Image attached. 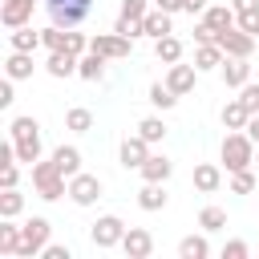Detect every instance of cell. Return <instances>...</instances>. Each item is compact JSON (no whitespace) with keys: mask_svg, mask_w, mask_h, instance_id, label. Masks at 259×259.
<instances>
[{"mask_svg":"<svg viewBox=\"0 0 259 259\" xmlns=\"http://www.w3.org/2000/svg\"><path fill=\"white\" fill-rule=\"evenodd\" d=\"M150 12V0H121V16H130V20H142Z\"/></svg>","mask_w":259,"mask_h":259,"instance_id":"obj_40","label":"cell"},{"mask_svg":"<svg viewBox=\"0 0 259 259\" xmlns=\"http://www.w3.org/2000/svg\"><path fill=\"white\" fill-rule=\"evenodd\" d=\"M251 255V247L243 243V239H231V243H223V259H247Z\"/></svg>","mask_w":259,"mask_h":259,"instance_id":"obj_42","label":"cell"},{"mask_svg":"<svg viewBox=\"0 0 259 259\" xmlns=\"http://www.w3.org/2000/svg\"><path fill=\"white\" fill-rule=\"evenodd\" d=\"M255 166H259V150H255Z\"/></svg>","mask_w":259,"mask_h":259,"instance_id":"obj_52","label":"cell"},{"mask_svg":"<svg viewBox=\"0 0 259 259\" xmlns=\"http://www.w3.org/2000/svg\"><path fill=\"white\" fill-rule=\"evenodd\" d=\"M20 182V162H8V166H0V186L8 190V186H16Z\"/></svg>","mask_w":259,"mask_h":259,"instance_id":"obj_45","label":"cell"},{"mask_svg":"<svg viewBox=\"0 0 259 259\" xmlns=\"http://www.w3.org/2000/svg\"><path fill=\"white\" fill-rule=\"evenodd\" d=\"M28 170H32V190H36L45 202H57L61 194H69V174L57 166V158H49V162H32Z\"/></svg>","mask_w":259,"mask_h":259,"instance_id":"obj_1","label":"cell"},{"mask_svg":"<svg viewBox=\"0 0 259 259\" xmlns=\"http://www.w3.org/2000/svg\"><path fill=\"white\" fill-rule=\"evenodd\" d=\"M89 49L101 53L105 61H125L134 53V40L121 36V32H97V36H89Z\"/></svg>","mask_w":259,"mask_h":259,"instance_id":"obj_6","label":"cell"},{"mask_svg":"<svg viewBox=\"0 0 259 259\" xmlns=\"http://www.w3.org/2000/svg\"><path fill=\"white\" fill-rule=\"evenodd\" d=\"M117 158H121V166H125V170H142V162L150 158V142H146L142 134H130V138H121V150H117Z\"/></svg>","mask_w":259,"mask_h":259,"instance_id":"obj_9","label":"cell"},{"mask_svg":"<svg viewBox=\"0 0 259 259\" xmlns=\"http://www.w3.org/2000/svg\"><path fill=\"white\" fill-rule=\"evenodd\" d=\"M154 57L162 61V65H174V61H182V40L170 32V36H158L154 40Z\"/></svg>","mask_w":259,"mask_h":259,"instance_id":"obj_25","label":"cell"},{"mask_svg":"<svg viewBox=\"0 0 259 259\" xmlns=\"http://www.w3.org/2000/svg\"><path fill=\"white\" fill-rule=\"evenodd\" d=\"M174 174V162L166 158V154H150L146 162H142V182H166Z\"/></svg>","mask_w":259,"mask_h":259,"instance_id":"obj_17","label":"cell"},{"mask_svg":"<svg viewBox=\"0 0 259 259\" xmlns=\"http://www.w3.org/2000/svg\"><path fill=\"white\" fill-rule=\"evenodd\" d=\"M235 12H247V8H259V0H231Z\"/></svg>","mask_w":259,"mask_h":259,"instance_id":"obj_51","label":"cell"},{"mask_svg":"<svg viewBox=\"0 0 259 259\" xmlns=\"http://www.w3.org/2000/svg\"><path fill=\"white\" fill-rule=\"evenodd\" d=\"M113 32H121V36H130V40H134V36H142V20H130V16H121V12H117Z\"/></svg>","mask_w":259,"mask_h":259,"instance_id":"obj_38","label":"cell"},{"mask_svg":"<svg viewBox=\"0 0 259 259\" xmlns=\"http://www.w3.org/2000/svg\"><path fill=\"white\" fill-rule=\"evenodd\" d=\"M170 32H174V24H170V12H162V8H150V12L142 16V36L158 40V36H170Z\"/></svg>","mask_w":259,"mask_h":259,"instance_id":"obj_14","label":"cell"},{"mask_svg":"<svg viewBox=\"0 0 259 259\" xmlns=\"http://www.w3.org/2000/svg\"><path fill=\"white\" fill-rule=\"evenodd\" d=\"M255 53H259V49H255Z\"/></svg>","mask_w":259,"mask_h":259,"instance_id":"obj_53","label":"cell"},{"mask_svg":"<svg viewBox=\"0 0 259 259\" xmlns=\"http://www.w3.org/2000/svg\"><path fill=\"white\" fill-rule=\"evenodd\" d=\"M49 235H53V223L40 219V214H32V219L20 227V255H16V259H36V255L49 247Z\"/></svg>","mask_w":259,"mask_h":259,"instance_id":"obj_3","label":"cell"},{"mask_svg":"<svg viewBox=\"0 0 259 259\" xmlns=\"http://www.w3.org/2000/svg\"><path fill=\"white\" fill-rule=\"evenodd\" d=\"M77 77H81V81H101V77H105V57L93 53V49L81 53V61H77Z\"/></svg>","mask_w":259,"mask_h":259,"instance_id":"obj_23","label":"cell"},{"mask_svg":"<svg viewBox=\"0 0 259 259\" xmlns=\"http://www.w3.org/2000/svg\"><path fill=\"white\" fill-rule=\"evenodd\" d=\"M121 251H125L130 259H150V255H154V235H150L146 227H130L125 239H121Z\"/></svg>","mask_w":259,"mask_h":259,"instance_id":"obj_10","label":"cell"},{"mask_svg":"<svg viewBox=\"0 0 259 259\" xmlns=\"http://www.w3.org/2000/svg\"><path fill=\"white\" fill-rule=\"evenodd\" d=\"M239 28H243V32H251V36H259V8L239 12Z\"/></svg>","mask_w":259,"mask_h":259,"instance_id":"obj_43","label":"cell"},{"mask_svg":"<svg viewBox=\"0 0 259 259\" xmlns=\"http://www.w3.org/2000/svg\"><path fill=\"white\" fill-rule=\"evenodd\" d=\"M219 117H223V130H247L251 109H247V105L235 97V101H227V105H223V113H219Z\"/></svg>","mask_w":259,"mask_h":259,"instance_id":"obj_24","label":"cell"},{"mask_svg":"<svg viewBox=\"0 0 259 259\" xmlns=\"http://www.w3.org/2000/svg\"><path fill=\"white\" fill-rule=\"evenodd\" d=\"M138 134L154 146V142H162V138H166V121H162V117H142V121H138Z\"/></svg>","mask_w":259,"mask_h":259,"instance_id":"obj_35","label":"cell"},{"mask_svg":"<svg viewBox=\"0 0 259 259\" xmlns=\"http://www.w3.org/2000/svg\"><path fill=\"white\" fill-rule=\"evenodd\" d=\"M36 134H40V121L28 117V113H24V117H12V125H8V138H12V142H20V138H36Z\"/></svg>","mask_w":259,"mask_h":259,"instance_id":"obj_33","label":"cell"},{"mask_svg":"<svg viewBox=\"0 0 259 259\" xmlns=\"http://www.w3.org/2000/svg\"><path fill=\"white\" fill-rule=\"evenodd\" d=\"M65 49L81 57V53H89V36H85V32H77V28H65Z\"/></svg>","mask_w":259,"mask_h":259,"instance_id":"obj_37","label":"cell"},{"mask_svg":"<svg viewBox=\"0 0 259 259\" xmlns=\"http://www.w3.org/2000/svg\"><path fill=\"white\" fill-rule=\"evenodd\" d=\"M206 8H210L206 0H182V12H190V16H202Z\"/></svg>","mask_w":259,"mask_h":259,"instance_id":"obj_48","label":"cell"},{"mask_svg":"<svg viewBox=\"0 0 259 259\" xmlns=\"http://www.w3.org/2000/svg\"><path fill=\"white\" fill-rule=\"evenodd\" d=\"M247 61H251V57H227V61H223L219 73H223V85H227V89H243V85L251 81V65H247Z\"/></svg>","mask_w":259,"mask_h":259,"instance_id":"obj_13","label":"cell"},{"mask_svg":"<svg viewBox=\"0 0 259 259\" xmlns=\"http://www.w3.org/2000/svg\"><path fill=\"white\" fill-rule=\"evenodd\" d=\"M247 138L259 146V113H251V121H247Z\"/></svg>","mask_w":259,"mask_h":259,"instance_id":"obj_50","label":"cell"},{"mask_svg":"<svg viewBox=\"0 0 259 259\" xmlns=\"http://www.w3.org/2000/svg\"><path fill=\"white\" fill-rule=\"evenodd\" d=\"M40 259H73V251H69L65 243H49V247L40 251Z\"/></svg>","mask_w":259,"mask_h":259,"instance_id":"obj_46","label":"cell"},{"mask_svg":"<svg viewBox=\"0 0 259 259\" xmlns=\"http://www.w3.org/2000/svg\"><path fill=\"white\" fill-rule=\"evenodd\" d=\"M255 142L247 138V130H227V138H223V146H219V158H223V166L235 174V170H247V166H255Z\"/></svg>","mask_w":259,"mask_h":259,"instance_id":"obj_2","label":"cell"},{"mask_svg":"<svg viewBox=\"0 0 259 259\" xmlns=\"http://www.w3.org/2000/svg\"><path fill=\"white\" fill-rule=\"evenodd\" d=\"M219 186H223V170H219L214 162H198V166H194V190L214 194Z\"/></svg>","mask_w":259,"mask_h":259,"instance_id":"obj_18","label":"cell"},{"mask_svg":"<svg viewBox=\"0 0 259 259\" xmlns=\"http://www.w3.org/2000/svg\"><path fill=\"white\" fill-rule=\"evenodd\" d=\"M32 8H36V0H4V4H0V24H4V28L32 24Z\"/></svg>","mask_w":259,"mask_h":259,"instance_id":"obj_11","label":"cell"},{"mask_svg":"<svg viewBox=\"0 0 259 259\" xmlns=\"http://www.w3.org/2000/svg\"><path fill=\"white\" fill-rule=\"evenodd\" d=\"M210 255V243H206V231L202 235H186L178 243V259H206Z\"/></svg>","mask_w":259,"mask_h":259,"instance_id":"obj_26","label":"cell"},{"mask_svg":"<svg viewBox=\"0 0 259 259\" xmlns=\"http://www.w3.org/2000/svg\"><path fill=\"white\" fill-rule=\"evenodd\" d=\"M210 40H219V28H210L206 20H198L194 24V45H210Z\"/></svg>","mask_w":259,"mask_h":259,"instance_id":"obj_44","label":"cell"},{"mask_svg":"<svg viewBox=\"0 0 259 259\" xmlns=\"http://www.w3.org/2000/svg\"><path fill=\"white\" fill-rule=\"evenodd\" d=\"M77 61H81L77 53H69V49H53L45 69H49V77H73V73H77Z\"/></svg>","mask_w":259,"mask_h":259,"instance_id":"obj_16","label":"cell"},{"mask_svg":"<svg viewBox=\"0 0 259 259\" xmlns=\"http://www.w3.org/2000/svg\"><path fill=\"white\" fill-rule=\"evenodd\" d=\"M101 190H105V186H101L97 174H85V170H81V174L69 178V198H73L77 206H93V202L101 198Z\"/></svg>","mask_w":259,"mask_h":259,"instance_id":"obj_8","label":"cell"},{"mask_svg":"<svg viewBox=\"0 0 259 259\" xmlns=\"http://www.w3.org/2000/svg\"><path fill=\"white\" fill-rule=\"evenodd\" d=\"M16 101V93H12V77H4V85H0V109H8Z\"/></svg>","mask_w":259,"mask_h":259,"instance_id":"obj_47","label":"cell"},{"mask_svg":"<svg viewBox=\"0 0 259 259\" xmlns=\"http://www.w3.org/2000/svg\"><path fill=\"white\" fill-rule=\"evenodd\" d=\"M40 40H45V49L53 53V49H65V28H40Z\"/></svg>","mask_w":259,"mask_h":259,"instance_id":"obj_39","label":"cell"},{"mask_svg":"<svg viewBox=\"0 0 259 259\" xmlns=\"http://www.w3.org/2000/svg\"><path fill=\"white\" fill-rule=\"evenodd\" d=\"M198 227H202L206 235L223 231V227H227V210H223V206H202V210H198Z\"/></svg>","mask_w":259,"mask_h":259,"instance_id":"obj_32","label":"cell"},{"mask_svg":"<svg viewBox=\"0 0 259 259\" xmlns=\"http://www.w3.org/2000/svg\"><path fill=\"white\" fill-rule=\"evenodd\" d=\"M194 81H198V69H194V61L190 65H182V61H174L170 69H166V85L178 93V97H186L190 89H194Z\"/></svg>","mask_w":259,"mask_h":259,"instance_id":"obj_12","label":"cell"},{"mask_svg":"<svg viewBox=\"0 0 259 259\" xmlns=\"http://www.w3.org/2000/svg\"><path fill=\"white\" fill-rule=\"evenodd\" d=\"M154 8H162V12H182V0H154Z\"/></svg>","mask_w":259,"mask_h":259,"instance_id":"obj_49","label":"cell"},{"mask_svg":"<svg viewBox=\"0 0 259 259\" xmlns=\"http://www.w3.org/2000/svg\"><path fill=\"white\" fill-rule=\"evenodd\" d=\"M8 45H12V49H20V53H36L45 40H40V32H36L32 24H20V28H12V32H8Z\"/></svg>","mask_w":259,"mask_h":259,"instance_id":"obj_22","label":"cell"},{"mask_svg":"<svg viewBox=\"0 0 259 259\" xmlns=\"http://www.w3.org/2000/svg\"><path fill=\"white\" fill-rule=\"evenodd\" d=\"M166 182H142V190H138V206L142 210H166V190H162Z\"/></svg>","mask_w":259,"mask_h":259,"instance_id":"obj_21","label":"cell"},{"mask_svg":"<svg viewBox=\"0 0 259 259\" xmlns=\"http://www.w3.org/2000/svg\"><path fill=\"white\" fill-rule=\"evenodd\" d=\"M125 231H130V227H125L117 214H101V219L89 227V239H93V247H97V251H109V247H121Z\"/></svg>","mask_w":259,"mask_h":259,"instance_id":"obj_5","label":"cell"},{"mask_svg":"<svg viewBox=\"0 0 259 259\" xmlns=\"http://www.w3.org/2000/svg\"><path fill=\"white\" fill-rule=\"evenodd\" d=\"M53 158H57V166H61L69 178H73V174H81V150H77V146H57V150H53Z\"/></svg>","mask_w":259,"mask_h":259,"instance_id":"obj_29","label":"cell"},{"mask_svg":"<svg viewBox=\"0 0 259 259\" xmlns=\"http://www.w3.org/2000/svg\"><path fill=\"white\" fill-rule=\"evenodd\" d=\"M4 77H12V81H28V77H32V53L12 49L8 61H4Z\"/></svg>","mask_w":259,"mask_h":259,"instance_id":"obj_20","label":"cell"},{"mask_svg":"<svg viewBox=\"0 0 259 259\" xmlns=\"http://www.w3.org/2000/svg\"><path fill=\"white\" fill-rule=\"evenodd\" d=\"M154 109H174L178 105V93L166 85V81H158V85H150V97H146Z\"/></svg>","mask_w":259,"mask_h":259,"instance_id":"obj_30","label":"cell"},{"mask_svg":"<svg viewBox=\"0 0 259 259\" xmlns=\"http://www.w3.org/2000/svg\"><path fill=\"white\" fill-rule=\"evenodd\" d=\"M65 130H73V134H89V130H93V113H89L85 105H73V109L65 113Z\"/></svg>","mask_w":259,"mask_h":259,"instance_id":"obj_31","label":"cell"},{"mask_svg":"<svg viewBox=\"0 0 259 259\" xmlns=\"http://www.w3.org/2000/svg\"><path fill=\"white\" fill-rule=\"evenodd\" d=\"M255 190V170L247 166V170H235L231 174V194H251Z\"/></svg>","mask_w":259,"mask_h":259,"instance_id":"obj_36","label":"cell"},{"mask_svg":"<svg viewBox=\"0 0 259 259\" xmlns=\"http://www.w3.org/2000/svg\"><path fill=\"white\" fill-rule=\"evenodd\" d=\"M223 61H227V53L219 49V40H210V45H194V69H198V73L223 69Z\"/></svg>","mask_w":259,"mask_h":259,"instance_id":"obj_15","label":"cell"},{"mask_svg":"<svg viewBox=\"0 0 259 259\" xmlns=\"http://www.w3.org/2000/svg\"><path fill=\"white\" fill-rule=\"evenodd\" d=\"M239 101H243L251 113H259V85H255V81H247V85L239 89Z\"/></svg>","mask_w":259,"mask_h":259,"instance_id":"obj_41","label":"cell"},{"mask_svg":"<svg viewBox=\"0 0 259 259\" xmlns=\"http://www.w3.org/2000/svg\"><path fill=\"white\" fill-rule=\"evenodd\" d=\"M0 255H20V227L12 219H0Z\"/></svg>","mask_w":259,"mask_h":259,"instance_id":"obj_27","label":"cell"},{"mask_svg":"<svg viewBox=\"0 0 259 259\" xmlns=\"http://www.w3.org/2000/svg\"><path fill=\"white\" fill-rule=\"evenodd\" d=\"M202 20H206L210 28H219V32H227V28L239 24V12H235L231 4H210V8L202 12Z\"/></svg>","mask_w":259,"mask_h":259,"instance_id":"obj_19","label":"cell"},{"mask_svg":"<svg viewBox=\"0 0 259 259\" xmlns=\"http://www.w3.org/2000/svg\"><path fill=\"white\" fill-rule=\"evenodd\" d=\"M45 8H49L57 28H77L93 12V0H45Z\"/></svg>","mask_w":259,"mask_h":259,"instance_id":"obj_4","label":"cell"},{"mask_svg":"<svg viewBox=\"0 0 259 259\" xmlns=\"http://www.w3.org/2000/svg\"><path fill=\"white\" fill-rule=\"evenodd\" d=\"M24 210V194L16 190V186H8L4 194H0V219H16Z\"/></svg>","mask_w":259,"mask_h":259,"instance_id":"obj_34","label":"cell"},{"mask_svg":"<svg viewBox=\"0 0 259 259\" xmlns=\"http://www.w3.org/2000/svg\"><path fill=\"white\" fill-rule=\"evenodd\" d=\"M12 146H16V162H20V166L40 162V150H45V146H40V134H36V138H20V142H12Z\"/></svg>","mask_w":259,"mask_h":259,"instance_id":"obj_28","label":"cell"},{"mask_svg":"<svg viewBox=\"0 0 259 259\" xmlns=\"http://www.w3.org/2000/svg\"><path fill=\"white\" fill-rule=\"evenodd\" d=\"M219 49H223L227 57H255V49H259V36H251V32H243V28L235 24V28L219 32Z\"/></svg>","mask_w":259,"mask_h":259,"instance_id":"obj_7","label":"cell"}]
</instances>
